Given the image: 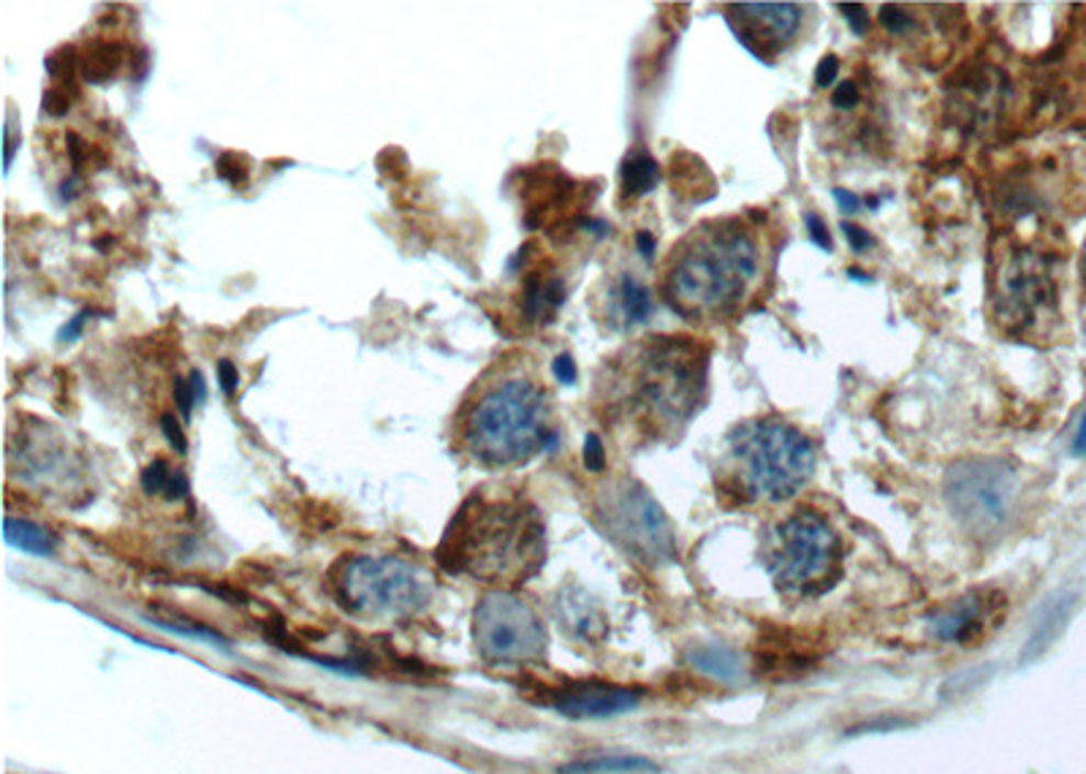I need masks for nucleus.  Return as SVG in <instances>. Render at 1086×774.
Masks as SVG:
<instances>
[{"label":"nucleus","instance_id":"f257e3e1","mask_svg":"<svg viewBox=\"0 0 1086 774\" xmlns=\"http://www.w3.org/2000/svg\"><path fill=\"white\" fill-rule=\"evenodd\" d=\"M761 274L755 232L741 217L698 223L665 263V302L687 321H726Z\"/></svg>","mask_w":1086,"mask_h":774},{"label":"nucleus","instance_id":"f03ea898","mask_svg":"<svg viewBox=\"0 0 1086 774\" xmlns=\"http://www.w3.org/2000/svg\"><path fill=\"white\" fill-rule=\"evenodd\" d=\"M709 348L693 337H647L617 370V403L634 427L654 438L676 435L704 408Z\"/></svg>","mask_w":1086,"mask_h":774},{"label":"nucleus","instance_id":"7ed1b4c3","mask_svg":"<svg viewBox=\"0 0 1086 774\" xmlns=\"http://www.w3.org/2000/svg\"><path fill=\"white\" fill-rule=\"evenodd\" d=\"M546 538L536 508L514 497L470 495L454 514L438 547L448 573L481 582H525L544 565Z\"/></svg>","mask_w":1086,"mask_h":774},{"label":"nucleus","instance_id":"20e7f679","mask_svg":"<svg viewBox=\"0 0 1086 774\" xmlns=\"http://www.w3.org/2000/svg\"><path fill=\"white\" fill-rule=\"evenodd\" d=\"M462 444L486 468L530 462L557 444L549 397L530 378L490 383L462 413Z\"/></svg>","mask_w":1086,"mask_h":774},{"label":"nucleus","instance_id":"39448f33","mask_svg":"<svg viewBox=\"0 0 1086 774\" xmlns=\"http://www.w3.org/2000/svg\"><path fill=\"white\" fill-rule=\"evenodd\" d=\"M728 464L747 497L783 503L815 473V446L783 418H752L728 435Z\"/></svg>","mask_w":1086,"mask_h":774},{"label":"nucleus","instance_id":"423d86ee","mask_svg":"<svg viewBox=\"0 0 1086 774\" xmlns=\"http://www.w3.org/2000/svg\"><path fill=\"white\" fill-rule=\"evenodd\" d=\"M335 593L346 612L378 622L422 615L435 598L427 568L402 558H354L337 568Z\"/></svg>","mask_w":1086,"mask_h":774},{"label":"nucleus","instance_id":"0eeeda50","mask_svg":"<svg viewBox=\"0 0 1086 774\" xmlns=\"http://www.w3.org/2000/svg\"><path fill=\"white\" fill-rule=\"evenodd\" d=\"M840 568V536L820 514L796 512L774 527L766 549V571L783 595L815 598L837 582Z\"/></svg>","mask_w":1086,"mask_h":774},{"label":"nucleus","instance_id":"6e6552de","mask_svg":"<svg viewBox=\"0 0 1086 774\" xmlns=\"http://www.w3.org/2000/svg\"><path fill=\"white\" fill-rule=\"evenodd\" d=\"M1019 470L999 457H964L942 475V497L962 530L973 538L999 536L1016 516Z\"/></svg>","mask_w":1086,"mask_h":774},{"label":"nucleus","instance_id":"1a4fd4ad","mask_svg":"<svg viewBox=\"0 0 1086 774\" xmlns=\"http://www.w3.org/2000/svg\"><path fill=\"white\" fill-rule=\"evenodd\" d=\"M597 521L617 547L647 565L676 560V538L663 506L639 481H614L597 497Z\"/></svg>","mask_w":1086,"mask_h":774},{"label":"nucleus","instance_id":"9d476101","mask_svg":"<svg viewBox=\"0 0 1086 774\" xmlns=\"http://www.w3.org/2000/svg\"><path fill=\"white\" fill-rule=\"evenodd\" d=\"M473 641L479 655L492 666H530L546 658L549 633L525 598L494 590L475 606Z\"/></svg>","mask_w":1086,"mask_h":774},{"label":"nucleus","instance_id":"9b49d317","mask_svg":"<svg viewBox=\"0 0 1086 774\" xmlns=\"http://www.w3.org/2000/svg\"><path fill=\"white\" fill-rule=\"evenodd\" d=\"M994 318L1008 332H1025L1054 300L1049 263L1035 250L1008 245L992 267Z\"/></svg>","mask_w":1086,"mask_h":774},{"label":"nucleus","instance_id":"f8f14e48","mask_svg":"<svg viewBox=\"0 0 1086 774\" xmlns=\"http://www.w3.org/2000/svg\"><path fill=\"white\" fill-rule=\"evenodd\" d=\"M1005 615H1008V598L994 590H981V593L964 595L934 612L929 617V633L938 641L975 647L992 630L999 628Z\"/></svg>","mask_w":1086,"mask_h":774},{"label":"nucleus","instance_id":"ddd939ff","mask_svg":"<svg viewBox=\"0 0 1086 774\" xmlns=\"http://www.w3.org/2000/svg\"><path fill=\"white\" fill-rule=\"evenodd\" d=\"M728 22L739 42L755 57L783 49L802 25V9L796 3H737L728 5Z\"/></svg>","mask_w":1086,"mask_h":774},{"label":"nucleus","instance_id":"4468645a","mask_svg":"<svg viewBox=\"0 0 1086 774\" xmlns=\"http://www.w3.org/2000/svg\"><path fill=\"white\" fill-rule=\"evenodd\" d=\"M546 704L557 715L571 720H606L634 713L641 704V691L614 682H568L546 693Z\"/></svg>","mask_w":1086,"mask_h":774},{"label":"nucleus","instance_id":"2eb2a0df","mask_svg":"<svg viewBox=\"0 0 1086 774\" xmlns=\"http://www.w3.org/2000/svg\"><path fill=\"white\" fill-rule=\"evenodd\" d=\"M1078 595L1071 593V590H1062V593L1051 595L1043 604L1040 615L1035 617V625L1030 630V639H1027L1025 652H1021V661L1030 663L1035 658L1043 655L1051 644L1062 636V630L1071 622L1073 612H1076Z\"/></svg>","mask_w":1086,"mask_h":774},{"label":"nucleus","instance_id":"dca6fc26","mask_svg":"<svg viewBox=\"0 0 1086 774\" xmlns=\"http://www.w3.org/2000/svg\"><path fill=\"white\" fill-rule=\"evenodd\" d=\"M687 663L701 674L712 676L717 682L734 685L744 676V661L737 650L726 644H698L687 652Z\"/></svg>","mask_w":1086,"mask_h":774},{"label":"nucleus","instance_id":"f3484780","mask_svg":"<svg viewBox=\"0 0 1086 774\" xmlns=\"http://www.w3.org/2000/svg\"><path fill=\"white\" fill-rule=\"evenodd\" d=\"M125 63V47L117 42H93L79 57L85 82H109Z\"/></svg>","mask_w":1086,"mask_h":774},{"label":"nucleus","instance_id":"a211bd4d","mask_svg":"<svg viewBox=\"0 0 1086 774\" xmlns=\"http://www.w3.org/2000/svg\"><path fill=\"white\" fill-rule=\"evenodd\" d=\"M562 619H566V625L579 639L597 641L606 633V617H603V612L597 609L593 598H587V595H582V598H576V595L562 598Z\"/></svg>","mask_w":1086,"mask_h":774},{"label":"nucleus","instance_id":"6ab92c4d","mask_svg":"<svg viewBox=\"0 0 1086 774\" xmlns=\"http://www.w3.org/2000/svg\"><path fill=\"white\" fill-rule=\"evenodd\" d=\"M3 532H5V541H9L11 547L22 549V552L27 554L49 558V554L55 552V536L31 519H22V516L9 514L3 519Z\"/></svg>","mask_w":1086,"mask_h":774},{"label":"nucleus","instance_id":"aec40b11","mask_svg":"<svg viewBox=\"0 0 1086 774\" xmlns=\"http://www.w3.org/2000/svg\"><path fill=\"white\" fill-rule=\"evenodd\" d=\"M660 166L649 153L634 150L623 160V197L641 199L658 186Z\"/></svg>","mask_w":1086,"mask_h":774},{"label":"nucleus","instance_id":"412c9836","mask_svg":"<svg viewBox=\"0 0 1086 774\" xmlns=\"http://www.w3.org/2000/svg\"><path fill=\"white\" fill-rule=\"evenodd\" d=\"M636 772H654V764L643 755H625V753H608L595 755V759H582L568 764L562 774H636Z\"/></svg>","mask_w":1086,"mask_h":774},{"label":"nucleus","instance_id":"4be33fe9","mask_svg":"<svg viewBox=\"0 0 1086 774\" xmlns=\"http://www.w3.org/2000/svg\"><path fill=\"white\" fill-rule=\"evenodd\" d=\"M619 307H623V315L628 324H643V321L652 315V296L643 289L636 278L630 274H623L619 278Z\"/></svg>","mask_w":1086,"mask_h":774},{"label":"nucleus","instance_id":"5701e85b","mask_svg":"<svg viewBox=\"0 0 1086 774\" xmlns=\"http://www.w3.org/2000/svg\"><path fill=\"white\" fill-rule=\"evenodd\" d=\"M215 175L221 180H226L232 188H245L247 180H250V166L243 155L237 153H223L221 158L215 160Z\"/></svg>","mask_w":1086,"mask_h":774},{"label":"nucleus","instance_id":"b1692460","mask_svg":"<svg viewBox=\"0 0 1086 774\" xmlns=\"http://www.w3.org/2000/svg\"><path fill=\"white\" fill-rule=\"evenodd\" d=\"M175 470L177 468H171L169 462L158 457V460H153L145 470H142V490H145L147 495H166Z\"/></svg>","mask_w":1086,"mask_h":774},{"label":"nucleus","instance_id":"393cba45","mask_svg":"<svg viewBox=\"0 0 1086 774\" xmlns=\"http://www.w3.org/2000/svg\"><path fill=\"white\" fill-rule=\"evenodd\" d=\"M877 20H881V25L886 27L891 36H905V33H910L913 27H916V20H913V16L907 14L905 9H902V5H894V3L881 5V14H877Z\"/></svg>","mask_w":1086,"mask_h":774},{"label":"nucleus","instance_id":"a878e982","mask_svg":"<svg viewBox=\"0 0 1086 774\" xmlns=\"http://www.w3.org/2000/svg\"><path fill=\"white\" fill-rule=\"evenodd\" d=\"M77 63H79L77 49H74V47H60V49L52 52V55L47 57V71L55 79H68V77H71V71H74V66H77Z\"/></svg>","mask_w":1086,"mask_h":774},{"label":"nucleus","instance_id":"bb28decb","mask_svg":"<svg viewBox=\"0 0 1086 774\" xmlns=\"http://www.w3.org/2000/svg\"><path fill=\"white\" fill-rule=\"evenodd\" d=\"M584 468L590 473H601L606 468V449H603V440L595 433H590L584 438Z\"/></svg>","mask_w":1086,"mask_h":774},{"label":"nucleus","instance_id":"cd10ccee","mask_svg":"<svg viewBox=\"0 0 1086 774\" xmlns=\"http://www.w3.org/2000/svg\"><path fill=\"white\" fill-rule=\"evenodd\" d=\"M42 106L49 117H63V114L71 109V93H68L66 88H60V85H55V88H49L47 93H44Z\"/></svg>","mask_w":1086,"mask_h":774},{"label":"nucleus","instance_id":"c85d7f7f","mask_svg":"<svg viewBox=\"0 0 1086 774\" xmlns=\"http://www.w3.org/2000/svg\"><path fill=\"white\" fill-rule=\"evenodd\" d=\"M804 223H807L809 239H813V243L818 245L820 250H835V239H831V232H829V226L824 223V217L815 215V212H809V215L804 217Z\"/></svg>","mask_w":1086,"mask_h":774},{"label":"nucleus","instance_id":"c756f323","mask_svg":"<svg viewBox=\"0 0 1086 774\" xmlns=\"http://www.w3.org/2000/svg\"><path fill=\"white\" fill-rule=\"evenodd\" d=\"M160 429H164V435H166V440H169L171 449H177V455H186L188 438H186V433H182L180 422H177L171 413H164V416H160Z\"/></svg>","mask_w":1086,"mask_h":774},{"label":"nucleus","instance_id":"7c9ffc66","mask_svg":"<svg viewBox=\"0 0 1086 774\" xmlns=\"http://www.w3.org/2000/svg\"><path fill=\"white\" fill-rule=\"evenodd\" d=\"M840 11H844V16H848V22H850V27H853L855 36H866V33H870L872 20H870V14H866L864 5L861 3H840Z\"/></svg>","mask_w":1086,"mask_h":774},{"label":"nucleus","instance_id":"2f4dec72","mask_svg":"<svg viewBox=\"0 0 1086 774\" xmlns=\"http://www.w3.org/2000/svg\"><path fill=\"white\" fill-rule=\"evenodd\" d=\"M551 372H555V378L560 383H566V386H571V383H576V378H579V370H576V361H573L571 354H560L555 361H551Z\"/></svg>","mask_w":1086,"mask_h":774},{"label":"nucleus","instance_id":"473e14b6","mask_svg":"<svg viewBox=\"0 0 1086 774\" xmlns=\"http://www.w3.org/2000/svg\"><path fill=\"white\" fill-rule=\"evenodd\" d=\"M175 403H177V408H180L182 418H191V411H193V405H197V397H193L191 381H186V378H175Z\"/></svg>","mask_w":1086,"mask_h":774},{"label":"nucleus","instance_id":"72a5a7b5","mask_svg":"<svg viewBox=\"0 0 1086 774\" xmlns=\"http://www.w3.org/2000/svg\"><path fill=\"white\" fill-rule=\"evenodd\" d=\"M217 383H221V389L228 394V397L237 392L239 372H237V367H234V361H228V359L217 361Z\"/></svg>","mask_w":1086,"mask_h":774},{"label":"nucleus","instance_id":"f704fd0d","mask_svg":"<svg viewBox=\"0 0 1086 774\" xmlns=\"http://www.w3.org/2000/svg\"><path fill=\"white\" fill-rule=\"evenodd\" d=\"M837 71H840V57L826 55L824 60L818 63V68H815V82H818L820 88H829V85L837 79Z\"/></svg>","mask_w":1086,"mask_h":774},{"label":"nucleus","instance_id":"c9c22d12","mask_svg":"<svg viewBox=\"0 0 1086 774\" xmlns=\"http://www.w3.org/2000/svg\"><path fill=\"white\" fill-rule=\"evenodd\" d=\"M842 232H844V237H848L850 248H853L855 254H864L866 248H872V245H875L872 234H866L861 226H853V223H842Z\"/></svg>","mask_w":1086,"mask_h":774},{"label":"nucleus","instance_id":"e433bc0d","mask_svg":"<svg viewBox=\"0 0 1086 774\" xmlns=\"http://www.w3.org/2000/svg\"><path fill=\"white\" fill-rule=\"evenodd\" d=\"M88 318H90V310H82V313L74 315V318L68 321V324L63 326L60 332H57V340H60V343L79 340V335H82V329H85V324H88Z\"/></svg>","mask_w":1086,"mask_h":774},{"label":"nucleus","instance_id":"4c0bfd02","mask_svg":"<svg viewBox=\"0 0 1086 774\" xmlns=\"http://www.w3.org/2000/svg\"><path fill=\"white\" fill-rule=\"evenodd\" d=\"M831 101H835L837 109H853L855 103H859V88H855L853 79H848V82L837 85V90H835V96H831Z\"/></svg>","mask_w":1086,"mask_h":774},{"label":"nucleus","instance_id":"58836bf2","mask_svg":"<svg viewBox=\"0 0 1086 774\" xmlns=\"http://www.w3.org/2000/svg\"><path fill=\"white\" fill-rule=\"evenodd\" d=\"M835 199H837V204H840V210L842 212H859L861 210V199L855 197V193H850V191H844V188H835Z\"/></svg>","mask_w":1086,"mask_h":774},{"label":"nucleus","instance_id":"ea45409f","mask_svg":"<svg viewBox=\"0 0 1086 774\" xmlns=\"http://www.w3.org/2000/svg\"><path fill=\"white\" fill-rule=\"evenodd\" d=\"M636 245H639V254L643 258H652L654 256V248H658V243H654V237L649 232H639V234H636Z\"/></svg>","mask_w":1086,"mask_h":774},{"label":"nucleus","instance_id":"a19ab883","mask_svg":"<svg viewBox=\"0 0 1086 774\" xmlns=\"http://www.w3.org/2000/svg\"><path fill=\"white\" fill-rule=\"evenodd\" d=\"M188 381H191V389H193V397H197V403H204V400H206V386H204V378H201V372L193 370Z\"/></svg>","mask_w":1086,"mask_h":774},{"label":"nucleus","instance_id":"79ce46f5","mask_svg":"<svg viewBox=\"0 0 1086 774\" xmlns=\"http://www.w3.org/2000/svg\"><path fill=\"white\" fill-rule=\"evenodd\" d=\"M1073 451H1076L1078 457H1086V413H1084L1082 424H1078V435H1076V440H1073Z\"/></svg>","mask_w":1086,"mask_h":774},{"label":"nucleus","instance_id":"37998d69","mask_svg":"<svg viewBox=\"0 0 1086 774\" xmlns=\"http://www.w3.org/2000/svg\"><path fill=\"white\" fill-rule=\"evenodd\" d=\"M14 150H16V142L14 136H11V128L5 125V171L11 169V164H14Z\"/></svg>","mask_w":1086,"mask_h":774},{"label":"nucleus","instance_id":"c03bdc74","mask_svg":"<svg viewBox=\"0 0 1086 774\" xmlns=\"http://www.w3.org/2000/svg\"><path fill=\"white\" fill-rule=\"evenodd\" d=\"M1078 269H1082V278H1084V283H1086V243H1084V248H1082V261H1078Z\"/></svg>","mask_w":1086,"mask_h":774}]
</instances>
